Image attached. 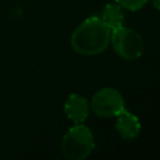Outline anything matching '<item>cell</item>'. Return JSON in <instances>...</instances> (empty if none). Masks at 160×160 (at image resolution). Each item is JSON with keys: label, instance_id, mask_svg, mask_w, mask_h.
Segmentation results:
<instances>
[{"label": "cell", "instance_id": "6da1fadb", "mask_svg": "<svg viewBox=\"0 0 160 160\" xmlns=\"http://www.w3.org/2000/svg\"><path fill=\"white\" fill-rule=\"evenodd\" d=\"M110 36L111 30L104 24L100 16H90L74 30L70 44L79 54L98 55L108 49Z\"/></svg>", "mask_w": 160, "mask_h": 160}, {"label": "cell", "instance_id": "7a4b0ae2", "mask_svg": "<svg viewBox=\"0 0 160 160\" xmlns=\"http://www.w3.org/2000/svg\"><path fill=\"white\" fill-rule=\"evenodd\" d=\"M94 148V135L82 122L70 128L61 140V152L68 160H84L92 152Z\"/></svg>", "mask_w": 160, "mask_h": 160}, {"label": "cell", "instance_id": "3957f363", "mask_svg": "<svg viewBox=\"0 0 160 160\" xmlns=\"http://www.w3.org/2000/svg\"><path fill=\"white\" fill-rule=\"evenodd\" d=\"M110 42L114 51L125 60H136L144 52V40L141 35L131 28L120 26L111 30Z\"/></svg>", "mask_w": 160, "mask_h": 160}, {"label": "cell", "instance_id": "277c9868", "mask_svg": "<svg viewBox=\"0 0 160 160\" xmlns=\"http://www.w3.org/2000/svg\"><path fill=\"white\" fill-rule=\"evenodd\" d=\"M91 110L104 118L116 116L125 109L122 95L114 88H102L98 90L91 98Z\"/></svg>", "mask_w": 160, "mask_h": 160}, {"label": "cell", "instance_id": "5b68a950", "mask_svg": "<svg viewBox=\"0 0 160 160\" xmlns=\"http://www.w3.org/2000/svg\"><path fill=\"white\" fill-rule=\"evenodd\" d=\"M115 128L118 134L125 140H134L140 135L141 122L136 115L124 109L116 115Z\"/></svg>", "mask_w": 160, "mask_h": 160}, {"label": "cell", "instance_id": "8992f818", "mask_svg": "<svg viewBox=\"0 0 160 160\" xmlns=\"http://www.w3.org/2000/svg\"><path fill=\"white\" fill-rule=\"evenodd\" d=\"M89 110H90L89 100L80 94L69 95L64 105V111L66 116L74 124L84 122L89 115Z\"/></svg>", "mask_w": 160, "mask_h": 160}, {"label": "cell", "instance_id": "52a82bcc", "mask_svg": "<svg viewBox=\"0 0 160 160\" xmlns=\"http://www.w3.org/2000/svg\"><path fill=\"white\" fill-rule=\"evenodd\" d=\"M100 19L104 21V24L110 29L115 30L124 25V14L121 11V6L118 4H108L104 6Z\"/></svg>", "mask_w": 160, "mask_h": 160}, {"label": "cell", "instance_id": "ba28073f", "mask_svg": "<svg viewBox=\"0 0 160 160\" xmlns=\"http://www.w3.org/2000/svg\"><path fill=\"white\" fill-rule=\"evenodd\" d=\"M149 0H115V2L118 5H120L121 8L130 10V11H136L140 10L141 8L145 6V4Z\"/></svg>", "mask_w": 160, "mask_h": 160}, {"label": "cell", "instance_id": "9c48e42d", "mask_svg": "<svg viewBox=\"0 0 160 160\" xmlns=\"http://www.w3.org/2000/svg\"><path fill=\"white\" fill-rule=\"evenodd\" d=\"M151 2H152V5H154V8L160 11V0H151Z\"/></svg>", "mask_w": 160, "mask_h": 160}]
</instances>
